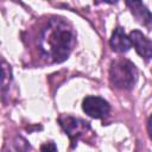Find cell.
<instances>
[{"mask_svg": "<svg viewBox=\"0 0 152 152\" xmlns=\"http://www.w3.org/2000/svg\"><path fill=\"white\" fill-rule=\"evenodd\" d=\"M38 44L44 58L50 63H62L75 45L74 30L62 18H52L42 30Z\"/></svg>", "mask_w": 152, "mask_h": 152, "instance_id": "obj_1", "label": "cell"}, {"mask_svg": "<svg viewBox=\"0 0 152 152\" xmlns=\"http://www.w3.org/2000/svg\"><path fill=\"white\" fill-rule=\"evenodd\" d=\"M138 78L135 65L128 59H116L109 69V81L118 89L129 90L134 87Z\"/></svg>", "mask_w": 152, "mask_h": 152, "instance_id": "obj_2", "label": "cell"}, {"mask_svg": "<svg viewBox=\"0 0 152 152\" xmlns=\"http://www.w3.org/2000/svg\"><path fill=\"white\" fill-rule=\"evenodd\" d=\"M58 122L61 125V127L64 129L65 134H68V137L70 138V140L75 144L87 131L90 129V125L89 122L82 120V119H77L74 118L71 115H61L58 118Z\"/></svg>", "mask_w": 152, "mask_h": 152, "instance_id": "obj_3", "label": "cell"}, {"mask_svg": "<svg viewBox=\"0 0 152 152\" xmlns=\"http://www.w3.org/2000/svg\"><path fill=\"white\" fill-rule=\"evenodd\" d=\"M82 109L93 119H102L109 114L110 104L100 96H86L82 101Z\"/></svg>", "mask_w": 152, "mask_h": 152, "instance_id": "obj_4", "label": "cell"}, {"mask_svg": "<svg viewBox=\"0 0 152 152\" xmlns=\"http://www.w3.org/2000/svg\"><path fill=\"white\" fill-rule=\"evenodd\" d=\"M128 37L138 55L145 61H150L152 58V42L139 30L131 31Z\"/></svg>", "mask_w": 152, "mask_h": 152, "instance_id": "obj_5", "label": "cell"}, {"mask_svg": "<svg viewBox=\"0 0 152 152\" xmlns=\"http://www.w3.org/2000/svg\"><path fill=\"white\" fill-rule=\"evenodd\" d=\"M109 44H110V48L113 49V51L119 52V53H125L132 48L129 37L126 36L125 30L122 27H116L113 31L112 37L109 39Z\"/></svg>", "mask_w": 152, "mask_h": 152, "instance_id": "obj_6", "label": "cell"}, {"mask_svg": "<svg viewBox=\"0 0 152 152\" xmlns=\"http://www.w3.org/2000/svg\"><path fill=\"white\" fill-rule=\"evenodd\" d=\"M126 5L129 7L132 14L139 24L147 27L152 25V13L141 1H127Z\"/></svg>", "mask_w": 152, "mask_h": 152, "instance_id": "obj_7", "label": "cell"}, {"mask_svg": "<svg viewBox=\"0 0 152 152\" xmlns=\"http://www.w3.org/2000/svg\"><path fill=\"white\" fill-rule=\"evenodd\" d=\"M12 72H11V68L6 64L5 61H2V77H1V86H2V91L5 93V90L7 89V80L11 81L12 78Z\"/></svg>", "mask_w": 152, "mask_h": 152, "instance_id": "obj_8", "label": "cell"}, {"mask_svg": "<svg viewBox=\"0 0 152 152\" xmlns=\"http://www.w3.org/2000/svg\"><path fill=\"white\" fill-rule=\"evenodd\" d=\"M14 147H15V150L18 152H26L27 148H30V145H28V142L24 138L18 137L15 139V141H14Z\"/></svg>", "mask_w": 152, "mask_h": 152, "instance_id": "obj_9", "label": "cell"}, {"mask_svg": "<svg viewBox=\"0 0 152 152\" xmlns=\"http://www.w3.org/2000/svg\"><path fill=\"white\" fill-rule=\"evenodd\" d=\"M40 152H57V146L53 141H48L40 146Z\"/></svg>", "mask_w": 152, "mask_h": 152, "instance_id": "obj_10", "label": "cell"}, {"mask_svg": "<svg viewBox=\"0 0 152 152\" xmlns=\"http://www.w3.org/2000/svg\"><path fill=\"white\" fill-rule=\"evenodd\" d=\"M147 132H148L150 138L152 139V115L150 116V119H148V121H147Z\"/></svg>", "mask_w": 152, "mask_h": 152, "instance_id": "obj_11", "label": "cell"}]
</instances>
